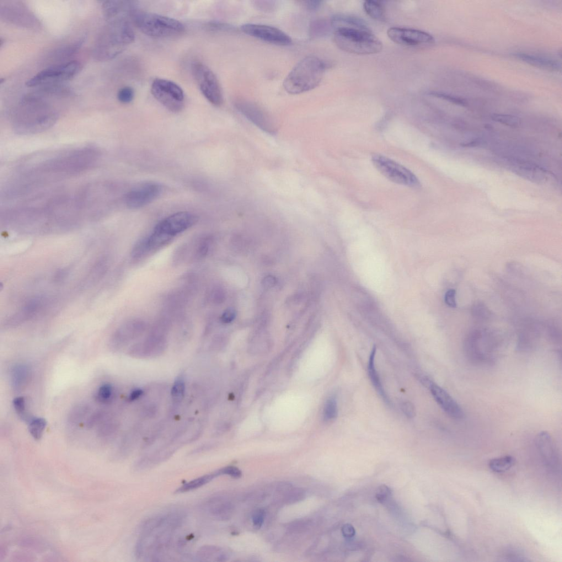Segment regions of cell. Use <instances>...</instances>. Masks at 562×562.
<instances>
[{
	"instance_id": "obj_22",
	"label": "cell",
	"mask_w": 562,
	"mask_h": 562,
	"mask_svg": "<svg viewBox=\"0 0 562 562\" xmlns=\"http://www.w3.org/2000/svg\"><path fill=\"white\" fill-rule=\"evenodd\" d=\"M196 561L199 562H224L228 558V554L223 549L213 545L203 546L197 551Z\"/></svg>"
},
{
	"instance_id": "obj_26",
	"label": "cell",
	"mask_w": 562,
	"mask_h": 562,
	"mask_svg": "<svg viewBox=\"0 0 562 562\" xmlns=\"http://www.w3.org/2000/svg\"><path fill=\"white\" fill-rule=\"evenodd\" d=\"M363 7L370 18L378 21L385 20V8L381 2L367 0L363 2Z\"/></svg>"
},
{
	"instance_id": "obj_29",
	"label": "cell",
	"mask_w": 562,
	"mask_h": 562,
	"mask_svg": "<svg viewBox=\"0 0 562 562\" xmlns=\"http://www.w3.org/2000/svg\"><path fill=\"white\" fill-rule=\"evenodd\" d=\"M186 392V383L183 377L176 379L171 388V398L175 403H180L183 400Z\"/></svg>"
},
{
	"instance_id": "obj_24",
	"label": "cell",
	"mask_w": 562,
	"mask_h": 562,
	"mask_svg": "<svg viewBox=\"0 0 562 562\" xmlns=\"http://www.w3.org/2000/svg\"><path fill=\"white\" fill-rule=\"evenodd\" d=\"M30 372L27 366L20 364L12 369L11 372V382L13 388L20 389L24 387L29 381Z\"/></svg>"
},
{
	"instance_id": "obj_21",
	"label": "cell",
	"mask_w": 562,
	"mask_h": 562,
	"mask_svg": "<svg viewBox=\"0 0 562 562\" xmlns=\"http://www.w3.org/2000/svg\"><path fill=\"white\" fill-rule=\"evenodd\" d=\"M515 56L520 60L530 65L550 71H559L561 64L556 61L547 58L527 54V53H517Z\"/></svg>"
},
{
	"instance_id": "obj_42",
	"label": "cell",
	"mask_w": 562,
	"mask_h": 562,
	"mask_svg": "<svg viewBox=\"0 0 562 562\" xmlns=\"http://www.w3.org/2000/svg\"><path fill=\"white\" fill-rule=\"evenodd\" d=\"M306 494L303 490L295 489L288 492L286 499L289 503H295L304 500Z\"/></svg>"
},
{
	"instance_id": "obj_18",
	"label": "cell",
	"mask_w": 562,
	"mask_h": 562,
	"mask_svg": "<svg viewBox=\"0 0 562 562\" xmlns=\"http://www.w3.org/2000/svg\"><path fill=\"white\" fill-rule=\"evenodd\" d=\"M204 510L209 515L221 521L228 520L232 516L234 507L225 497L220 495L209 497L203 505Z\"/></svg>"
},
{
	"instance_id": "obj_47",
	"label": "cell",
	"mask_w": 562,
	"mask_h": 562,
	"mask_svg": "<svg viewBox=\"0 0 562 562\" xmlns=\"http://www.w3.org/2000/svg\"><path fill=\"white\" fill-rule=\"evenodd\" d=\"M210 297L213 302L215 303L223 302L225 297L223 290L219 287L214 288L211 293Z\"/></svg>"
},
{
	"instance_id": "obj_33",
	"label": "cell",
	"mask_w": 562,
	"mask_h": 562,
	"mask_svg": "<svg viewBox=\"0 0 562 562\" xmlns=\"http://www.w3.org/2000/svg\"><path fill=\"white\" fill-rule=\"evenodd\" d=\"M114 390L110 384H105L99 388L96 395V400L103 404L110 402L113 397Z\"/></svg>"
},
{
	"instance_id": "obj_15",
	"label": "cell",
	"mask_w": 562,
	"mask_h": 562,
	"mask_svg": "<svg viewBox=\"0 0 562 562\" xmlns=\"http://www.w3.org/2000/svg\"><path fill=\"white\" fill-rule=\"evenodd\" d=\"M162 191V187L159 184L147 182L127 193L125 197V204L132 210L141 208L157 199Z\"/></svg>"
},
{
	"instance_id": "obj_6",
	"label": "cell",
	"mask_w": 562,
	"mask_h": 562,
	"mask_svg": "<svg viewBox=\"0 0 562 562\" xmlns=\"http://www.w3.org/2000/svg\"><path fill=\"white\" fill-rule=\"evenodd\" d=\"M130 18L142 33L155 38L178 36L185 31L184 25L178 20L136 8L132 10Z\"/></svg>"
},
{
	"instance_id": "obj_23",
	"label": "cell",
	"mask_w": 562,
	"mask_h": 562,
	"mask_svg": "<svg viewBox=\"0 0 562 562\" xmlns=\"http://www.w3.org/2000/svg\"><path fill=\"white\" fill-rule=\"evenodd\" d=\"M376 354V347L374 346L371 351L370 358H369L368 365V373L369 378L372 382L373 387L377 390V393L382 397L385 403L389 404L390 401L388 396L384 391L383 385L380 379L379 374L375 367V356Z\"/></svg>"
},
{
	"instance_id": "obj_2",
	"label": "cell",
	"mask_w": 562,
	"mask_h": 562,
	"mask_svg": "<svg viewBox=\"0 0 562 562\" xmlns=\"http://www.w3.org/2000/svg\"><path fill=\"white\" fill-rule=\"evenodd\" d=\"M334 39L340 49L352 54L369 55L381 52L383 43L363 20L352 16L337 14L331 20Z\"/></svg>"
},
{
	"instance_id": "obj_17",
	"label": "cell",
	"mask_w": 562,
	"mask_h": 562,
	"mask_svg": "<svg viewBox=\"0 0 562 562\" xmlns=\"http://www.w3.org/2000/svg\"><path fill=\"white\" fill-rule=\"evenodd\" d=\"M536 445L547 466L553 471H558L560 467L559 453L552 437L547 432L540 433Z\"/></svg>"
},
{
	"instance_id": "obj_45",
	"label": "cell",
	"mask_w": 562,
	"mask_h": 562,
	"mask_svg": "<svg viewBox=\"0 0 562 562\" xmlns=\"http://www.w3.org/2000/svg\"><path fill=\"white\" fill-rule=\"evenodd\" d=\"M236 317V312L234 309L229 308L225 310L221 317V321L224 324H229Z\"/></svg>"
},
{
	"instance_id": "obj_48",
	"label": "cell",
	"mask_w": 562,
	"mask_h": 562,
	"mask_svg": "<svg viewBox=\"0 0 562 562\" xmlns=\"http://www.w3.org/2000/svg\"><path fill=\"white\" fill-rule=\"evenodd\" d=\"M325 24L322 21H315L311 26L312 35L313 36H320L324 33L326 28Z\"/></svg>"
},
{
	"instance_id": "obj_4",
	"label": "cell",
	"mask_w": 562,
	"mask_h": 562,
	"mask_svg": "<svg viewBox=\"0 0 562 562\" xmlns=\"http://www.w3.org/2000/svg\"><path fill=\"white\" fill-rule=\"evenodd\" d=\"M127 17L129 16H122L107 21L108 24L101 32L94 50V57L96 60H112L134 41L135 32Z\"/></svg>"
},
{
	"instance_id": "obj_5",
	"label": "cell",
	"mask_w": 562,
	"mask_h": 562,
	"mask_svg": "<svg viewBox=\"0 0 562 562\" xmlns=\"http://www.w3.org/2000/svg\"><path fill=\"white\" fill-rule=\"evenodd\" d=\"M327 66V64L317 57L304 58L287 75L283 82V87L291 95L308 92L318 87Z\"/></svg>"
},
{
	"instance_id": "obj_37",
	"label": "cell",
	"mask_w": 562,
	"mask_h": 562,
	"mask_svg": "<svg viewBox=\"0 0 562 562\" xmlns=\"http://www.w3.org/2000/svg\"><path fill=\"white\" fill-rule=\"evenodd\" d=\"M84 40L85 38L84 37V38L80 39L79 40L74 43L72 45L64 48V49L61 50L60 52L57 53V55L62 59H65L72 56L80 49Z\"/></svg>"
},
{
	"instance_id": "obj_9",
	"label": "cell",
	"mask_w": 562,
	"mask_h": 562,
	"mask_svg": "<svg viewBox=\"0 0 562 562\" xmlns=\"http://www.w3.org/2000/svg\"><path fill=\"white\" fill-rule=\"evenodd\" d=\"M191 72L201 93L214 106L223 103V95L220 84L211 69L200 62L192 63Z\"/></svg>"
},
{
	"instance_id": "obj_11",
	"label": "cell",
	"mask_w": 562,
	"mask_h": 562,
	"mask_svg": "<svg viewBox=\"0 0 562 562\" xmlns=\"http://www.w3.org/2000/svg\"><path fill=\"white\" fill-rule=\"evenodd\" d=\"M234 105L240 113L260 129L272 135L276 134V123L263 107L253 101L243 99L235 100Z\"/></svg>"
},
{
	"instance_id": "obj_41",
	"label": "cell",
	"mask_w": 562,
	"mask_h": 562,
	"mask_svg": "<svg viewBox=\"0 0 562 562\" xmlns=\"http://www.w3.org/2000/svg\"><path fill=\"white\" fill-rule=\"evenodd\" d=\"M208 26L215 31L232 32L236 30L232 25L219 21H211Z\"/></svg>"
},
{
	"instance_id": "obj_25",
	"label": "cell",
	"mask_w": 562,
	"mask_h": 562,
	"mask_svg": "<svg viewBox=\"0 0 562 562\" xmlns=\"http://www.w3.org/2000/svg\"><path fill=\"white\" fill-rule=\"evenodd\" d=\"M219 477L216 471L212 473L207 474L201 477L192 480L181 486L176 490L175 493L182 494L185 492L195 490L201 488V487L210 483L211 481Z\"/></svg>"
},
{
	"instance_id": "obj_8",
	"label": "cell",
	"mask_w": 562,
	"mask_h": 562,
	"mask_svg": "<svg viewBox=\"0 0 562 562\" xmlns=\"http://www.w3.org/2000/svg\"><path fill=\"white\" fill-rule=\"evenodd\" d=\"M151 93L166 109L173 113H179L184 108L185 95L180 86L171 80L157 78L151 85Z\"/></svg>"
},
{
	"instance_id": "obj_38",
	"label": "cell",
	"mask_w": 562,
	"mask_h": 562,
	"mask_svg": "<svg viewBox=\"0 0 562 562\" xmlns=\"http://www.w3.org/2000/svg\"><path fill=\"white\" fill-rule=\"evenodd\" d=\"M13 406L16 413L21 419L26 420L28 418L26 413V400L24 397H18L15 398L13 401Z\"/></svg>"
},
{
	"instance_id": "obj_54",
	"label": "cell",
	"mask_w": 562,
	"mask_h": 562,
	"mask_svg": "<svg viewBox=\"0 0 562 562\" xmlns=\"http://www.w3.org/2000/svg\"><path fill=\"white\" fill-rule=\"evenodd\" d=\"M481 143H482V142H481L480 139L477 138L475 139V140L470 141V142H464L461 144V145L463 147H473L479 146Z\"/></svg>"
},
{
	"instance_id": "obj_49",
	"label": "cell",
	"mask_w": 562,
	"mask_h": 562,
	"mask_svg": "<svg viewBox=\"0 0 562 562\" xmlns=\"http://www.w3.org/2000/svg\"><path fill=\"white\" fill-rule=\"evenodd\" d=\"M445 302L449 307L452 308H456L457 303L456 301L455 290H450L446 293Z\"/></svg>"
},
{
	"instance_id": "obj_52",
	"label": "cell",
	"mask_w": 562,
	"mask_h": 562,
	"mask_svg": "<svg viewBox=\"0 0 562 562\" xmlns=\"http://www.w3.org/2000/svg\"><path fill=\"white\" fill-rule=\"evenodd\" d=\"M143 390L141 389H136L133 390L128 396V400L130 401H133L140 398L143 395Z\"/></svg>"
},
{
	"instance_id": "obj_31",
	"label": "cell",
	"mask_w": 562,
	"mask_h": 562,
	"mask_svg": "<svg viewBox=\"0 0 562 562\" xmlns=\"http://www.w3.org/2000/svg\"><path fill=\"white\" fill-rule=\"evenodd\" d=\"M338 409L337 401L335 397L330 398L325 404L324 409V419L326 421L335 420L338 416Z\"/></svg>"
},
{
	"instance_id": "obj_13",
	"label": "cell",
	"mask_w": 562,
	"mask_h": 562,
	"mask_svg": "<svg viewBox=\"0 0 562 562\" xmlns=\"http://www.w3.org/2000/svg\"><path fill=\"white\" fill-rule=\"evenodd\" d=\"M195 214L188 212L176 213L159 222L154 230L173 238L188 229L198 222Z\"/></svg>"
},
{
	"instance_id": "obj_3",
	"label": "cell",
	"mask_w": 562,
	"mask_h": 562,
	"mask_svg": "<svg viewBox=\"0 0 562 562\" xmlns=\"http://www.w3.org/2000/svg\"><path fill=\"white\" fill-rule=\"evenodd\" d=\"M57 111L39 92L24 97L12 117L13 130L20 135L36 134L56 124Z\"/></svg>"
},
{
	"instance_id": "obj_19",
	"label": "cell",
	"mask_w": 562,
	"mask_h": 562,
	"mask_svg": "<svg viewBox=\"0 0 562 562\" xmlns=\"http://www.w3.org/2000/svg\"><path fill=\"white\" fill-rule=\"evenodd\" d=\"M145 329V324L142 321L131 320L123 324L112 336V345L118 346L135 338Z\"/></svg>"
},
{
	"instance_id": "obj_35",
	"label": "cell",
	"mask_w": 562,
	"mask_h": 562,
	"mask_svg": "<svg viewBox=\"0 0 562 562\" xmlns=\"http://www.w3.org/2000/svg\"><path fill=\"white\" fill-rule=\"evenodd\" d=\"M429 95L433 96V97L446 100L458 106H466L468 104L467 101L465 99L445 93L432 92Z\"/></svg>"
},
{
	"instance_id": "obj_30",
	"label": "cell",
	"mask_w": 562,
	"mask_h": 562,
	"mask_svg": "<svg viewBox=\"0 0 562 562\" xmlns=\"http://www.w3.org/2000/svg\"><path fill=\"white\" fill-rule=\"evenodd\" d=\"M501 558L505 561H528L522 550L513 547H508L503 551Z\"/></svg>"
},
{
	"instance_id": "obj_36",
	"label": "cell",
	"mask_w": 562,
	"mask_h": 562,
	"mask_svg": "<svg viewBox=\"0 0 562 562\" xmlns=\"http://www.w3.org/2000/svg\"><path fill=\"white\" fill-rule=\"evenodd\" d=\"M135 97V92L132 88L125 87L121 88L117 95V100L123 104L131 103Z\"/></svg>"
},
{
	"instance_id": "obj_50",
	"label": "cell",
	"mask_w": 562,
	"mask_h": 562,
	"mask_svg": "<svg viewBox=\"0 0 562 562\" xmlns=\"http://www.w3.org/2000/svg\"><path fill=\"white\" fill-rule=\"evenodd\" d=\"M302 2L305 7L311 11L319 9L323 3L321 1H306Z\"/></svg>"
},
{
	"instance_id": "obj_16",
	"label": "cell",
	"mask_w": 562,
	"mask_h": 562,
	"mask_svg": "<svg viewBox=\"0 0 562 562\" xmlns=\"http://www.w3.org/2000/svg\"><path fill=\"white\" fill-rule=\"evenodd\" d=\"M426 384L437 404L447 415L454 419L463 418V411L461 406L446 390L428 380H426Z\"/></svg>"
},
{
	"instance_id": "obj_34",
	"label": "cell",
	"mask_w": 562,
	"mask_h": 562,
	"mask_svg": "<svg viewBox=\"0 0 562 562\" xmlns=\"http://www.w3.org/2000/svg\"><path fill=\"white\" fill-rule=\"evenodd\" d=\"M491 118L495 121L513 127L520 126L521 123L520 117L512 115L494 114L491 116Z\"/></svg>"
},
{
	"instance_id": "obj_43",
	"label": "cell",
	"mask_w": 562,
	"mask_h": 562,
	"mask_svg": "<svg viewBox=\"0 0 562 562\" xmlns=\"http://www.w3.org/2000/svg\"><path fill=\"white\" fill-rule=\"evenodd\" d=\"M266 513L264 510L259 509L256 510L252 516V522L254 527L257 529H260L263 526Z\"/></svg>"
},
{
	"instance_id": "obj_40",
	"label": "cell",
	"mask_w": 562,
	"mask_h": 562,
	"mask_svg": "<svg viewBox=\"0 0 562 562\" xmlns=\"http://www.w3.org/2000/svg\"><path fill=\"white\" fill-rule=\"evenodd\" d=\"M218 476L227 475L233 478L237 479L241 477L242 472L236 467L227 466L216 471Z\"/></svg>"
},
{
	"instance_id": "obj_32",
	"label": "cell",
	"mask_w": 562,
	"mask_h": 562,
	"mask_svg": "<svg viewBox=\"0 0 562 562\" xmlns=\"http://www.w3.org/2000/svg\"><path fill=\"white\" fill-rule=\"evenodd\" d=\"M212 240L211 238L206 237L202 238L198 243L194 254L195 260H200L205 258L209 253L211 247Z\"/></svg>"
},
{
	"instance_id": "obj_44",
	"label": "cell",
	"mask_w": 562,
	"mask_h": 562,
	"mask_svg": "<svg viewBox=\"0 0 562 562\" xmlns=\"http://www.w3.org/2000/svg\"><path fill=\"white\" fill-rule=\"evenodd\" d=\"M401 410L403 411L406 416L409 419H413L416 415L415 406L410 401H403L401 404Z\"/></svg>"
},
{
	"instance_id": "obj_46",
	"label": "cell",
	"mask_w": 562,
	"mask_h": 562,
	"mask_svg": "<svg viewBox=\"0 0 562 562\" xmlns=\"http://www.w3.org/2000/svg\"><path fill=\"white\" fill-rule=\"evenodd\" d=\"M390 494V491L388 487L386 485H381L379 486L376 495L377 500L379 502H383L387 499L388 496Z\"/></svg>"
},
{
	"instance_id": "obj_55",
	"label": "cell",
	"mask_w": 562,
	"mask_h": 562,
	"mask_svg": "<svg viewBox=\"0 0 562 562\" xmlns=\"http://www.w3.org/2000/svg\"><path fill=\"white\" fill-rule=\"evenodd\" d=\"M96 268H97V267H96ZM96 270H98V269H95V272H96ZM100 271H101V269L98 270V272H100Z\"/></svg>"
},
{
	"instance_id": "obj_12",
	"label": "cell",
	"mask_w": 562,
	"mask_h": 562,
	"mask_svg": "<svg viewBox=\"0 0 562 562\" xmlns=\"http://www.w3.org/2000/svg\"><path fill=\"white\" fill-rule=\"evenodd\" d=\"M240 29L245 34L271 44L286 46L292 43L290 36L274 26L248 23L242 25Z\"/></svg>"
},
{
	"instance_id": "obj_20",
	"label": "cell",
	"mask_w": 562,
	"mask_h": 562,
	"mask_svg": "<svg viewBox=\"0 0 562 562\" xmlns=\"http://www.w3.org/2000/svg\"><path fill=\"white\" fill-rule=\"evenodd\" d=\"M46 299L44 297L32 298L26 302L19 312L9 320V325H17L34 317L45 306Z\"/></svg>"
},
{
	"instance_id": "obj_53",
	"label": "cell",
	"mask_w": 562,
	"mask_h": 562,
	"mask_svg": "<svg viewBox=\"0 0 562 562\" xmlns=\"http://www.w3.org/2000/svg\"><path fill=\"white\" fill-rule=\"evenodd\" d=\"M276 283L275 278L272 276H267L264 280V286L267 288L272 287Z\"/></svg>"
},
{
	"instance_id": "obj_7",
	"label": "cell",
	"mask_w": 562,
	"mask_h": 562,
	"mask_svg": "<svg viewBox=\"0 0 562 562\" xmlns=\"http://www.w3.org/2000/svg\"><path fill=\"white\" fill-rule=\"evenodd\" d=\"M81 67V64L76 61L56 64L37 73L26 83V85L36 88L63 84L77 76Z\"/></svg>"
},
{
	"instance_id": "obj_28",
	"label": "cell",
	"mask_w": 562,
	"mask_h": 562,
	"mask_svg": "<svg viewBox=\"0 0 562 562\" xmlns=\"http://www.w3.org/2000/svg\"><path fill=\"white\" fill-rule=\"evenodd\" d=\"M46 426V421L41 417L30 420L28 426L30 434L34 440H40L44 434Z\"/></svg>"
},
{
	"instance_id": "obj_27",
	"label": "cell",
	"mask_w": 562,
	"mask_h": 562,
	"mask_svg": "<svg viewBox=\"0 0 562 562\" xmlns=\"http://www.w3.org/2000/svg\"><path fill=\"white\" fill-rule=\"evenodd\" d=\"M516 462L513 456H506L492 459L489 462L490 469L496 473H503L510 470Z\"/></svg>"
},
{
	"instance_id": "obj_14",
	"label": "cell",
	"mask_w": 562,
	"mask_h": 562,
	"mask_svg": "<svg viewBox=\"0 0 562 562\" xmlns=\"http://www.w3.org/2000/svg\"><path fill=\"white\" fill-rule=\"evenodd\" d=\"M389 38L396 44L405 46L434 44L435 37L427 32L409 28L393 27L387 31Z\"/></svg>"
},
{
	"instance_id": "obj_1",
	"label": "cell",
	"mask_w": 562,
	"mask_h": 562,
	"mask_svg": "<svg viewBox=\"0 0 562 562\" xmlns=\"http://www.w3.org/2000/svg\"><path fill=\"white\" fill-rule=\"evenodd\" d=\"M100 157L98 150L92 147L74 149L36 165L25 174L24 178L34 184L76 175L92 169Z\"/></svg>"
},
{
	"instance_id": "obj_10",
	"label": "cell",
	"mask_w": 562,
	"mask_h": 562,
	"mask_svg": "<svg viewBox=\"0 0 562 562\" xmlns=\"http://www.w3.org/2000/svg\"><path fill=\"white\" fill-rule=\"evenodd\" d=\"M372 162L379 172L393 183L414 188L420 186V181L414 173L394 160L374 154Z\"/></svg>"
},
{
	"instance_id": "obj_39",
	"label": "cell",
	"mask_w": 562,
	"mask_h": 562,
	"mask_svg": "<svg viewBox=\"0 0 562 562\" xmlns=\"http://www.w3.org/2000/svg\"><path fill=\"white\" fill-rule=\"evenodd\" d=\"M490 312L485 305L478 303L474 305L472 308V314L474 317L479 319H487L490 317Z\"/></svg>"
},
{
	"instance_id": "obj_51",
	"label": "cell",
	"mask_w": 562,
	"mask_h": 562,
	"mask_svg": "<svg viewBox=\"0 0 562 562\" xmlns=\"http://www.w3.org/2000/svg\"><path fill=\"white\" fill-rule=\"evenodd\" d=\"M341 532L342 535L346 538H351L354 537L355 534V529L349 524H345L342 527Z\"/></svg>"
}]
</instances>
